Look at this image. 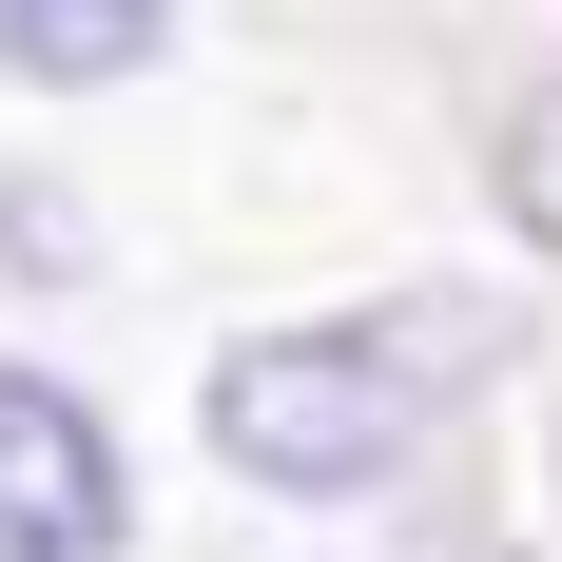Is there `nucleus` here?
Segmentation results:
<instances>
[{
	"label": "nucleus",
	"mask_w": 562,
	"mask_h": 562,
	"mask_svg": "<svg viewBox=\"0 0 562 562\" xmlns=\"http://www.w3.org/2000/svg\"><path fill=\"white\" fill-rule=\"evenodd\" d=\"M505 369V311H311V330L214 349V465L272 485V505H369L465 389Z\"/></svg>",
	"instance_id": "nucleus-1"
},
{
	"label": "nucleus",
	"mask_w": 562,
	"mask_h": 562,
	"mask_svg": "<svg viewBox=\"0 0 562 562\" xmlns=\"http://www.w3.org/2000/svg\"><path fill=\"white\" fill-rule=\"evenodd\" d=\"M116 524H136L116 427L58 369H0V562H116Z\"/></svg>",
	"instance_id": "nucleus-2"
},
{
	"label": "nucleus",
	"mask_w": 562,
	"mask_h": 562,
	"mask_svg": "<svg viewBox=\"0 0 562 562\" xmlns=\"http://www.w3.org/2000/svg\"><path fill=\"white\" fill-rule=\"evenodd\" d=\"M156 40H175V0H0V78H40V98H98Z\"/></svg>",
	"instance_id": "nucleus-3"
},
{
	"label": "nucleus",
	"mask_w": 562,
	"mask_h": 562,
	"mask_svg": "<svg viewBox=\"0 0 562 562\" xmlns=\"http://www.w3.org/2000/svg\"><path fill=\"white\" fill-rule=\"evenodd\" d=\"M524 214H543V252H562V116L524 136Z\"/></svg>",
	"instance_id": "nucleus-4"
}]
</instances>
